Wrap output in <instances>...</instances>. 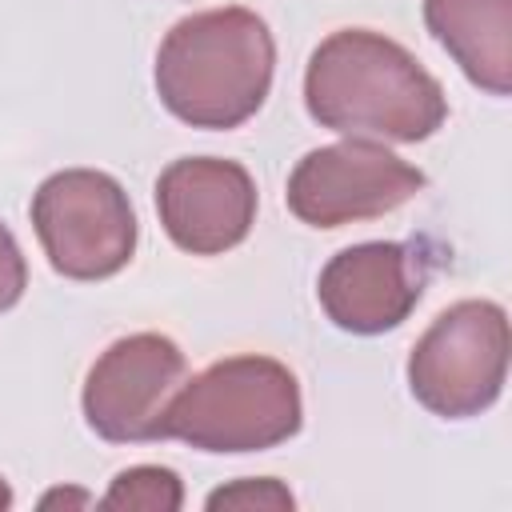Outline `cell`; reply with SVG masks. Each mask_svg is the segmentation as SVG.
<instances>
[{"label": "cell", "mask_w": 512, "mask_h": 512, "mask_svg": "<svg viewBox=\"0 0 512 512\" xmlns=\"http://www.w3.org/2000/svg\"><path fill=\"white\" fill-rule=\"evenodd\" d=\"M304 104L320 128L380 144L428 140L448 116L440 80L404 44L372 28H340L316 44Z\"/></svg>", "instance_id": "6da1fadb"}, {"label": "cell", "mask_w": 512, "mask_h": 512, "mask_svg": "<svg viewBox=\"0 0 512 512\" xmlns=\"http://www.w3.org/2000/svg\"><path fill=\"white\" fill-rule=\"evenodd\" d=\"M276 40L252 8H208L176 20L156 48V96L192 128H236L272 88Z\"/></svg>", "instance_id": "7a4b0ae2"}, {"label": "cell", "mask_w": 512, "mask_h": 512, "mask_svg": "<svg viewBox=\"0 0 512 512\" xmlns=\"http://www.w3.org/2000/svg\"><path fill=\"white\" fill-rule=\"evenodd\" d=\"M304 404L288 364L272 356H228L180 384L164 416V440L200 452H268L300 432Z\"/></svg>", "instance_id": "3957f363"}, {"label": "cell", "mask_w": 512, "mask_h": 512, "mask_svg": "<svg viewBox=\"0 0 512 512\" xmlns=\"http://www.w3.org/2000/svg\"><path fill=\"white\" fill-rule=\"evenodd\" d=\"M508 376V312L496 300H460L444 308L408 356L412 396L444 420H468L492 408Z\"/></svg>", "instance_id": "277c9868"}, {"label": "cell", "mask_w": 512, "mask_h": 512, "mask_svg": "<svg viewBox=\"0 0 512 512\" xmlns=\"http://www.w3.org/2000/svg\"><path fill=\"white\" fill-rule=\"evenodd\" d=\"M32 228L48 264L68 280L116 276L136 252V212L116 176L96 168L52 172L32 196Z\"/></svg>", "instance_id": "5b68a950"}, {"label": "cell", "mask_w": 512, "mask_h": 512, "mask_svg": "<svg viewBox=\"0 0 512 512\" xmlns=\"http://www.w3.org/2000/svg\"><path fill=\"white\" fill-rule=\"evenodd\" d=\"M424 188V172L380 140L348 136L312 148L288 176V208L312 228H340L396 212Z\"/></svg>", "instance_id": "8992f818"}, {"label": "cell", "mask_w": 512, "mask_h": 512, "mask_svg": "<svg viewBox=\"0 0 512 512\" xmlns=\"http://www.w3.org/2000/svg\"><path fill=\"white\" fill-rule=\"evenodd\" d=\"M188 360L176 340L160 332H132L112 340L84 380V420L108 444L164 440V416Z\"/></svg>", "instance_id": "52a82bcc"}, {"label": "cell", "mask_w": 512, "mask_h": 512, "mask_svg": "<svg viewBox=\"0 0 512 512\" xmlns=\"http://www.w3.org/2000/svg\"><path fill=\"white\" fill-rule=\"evenodd\" d=\"M156 212L176 248L220 256L252 232L256 184L236 160L180 156L156 180Z\"/></svg>", "instance_id": "ba28073f"}, {"label": "cell", "mask_w": 512, "mask_h": 512, "mask_svg": "<svg viewBox=\"0 0 512 512\" xmlns=\"http://www.w3.org/2000/svg\"><path fill=\"white\" fill-rule=\"evenodd\" d=\"M428 280V264L412 244L368 240L336 252L320 280L316 296L324 316L356 336H376L408 320L420 304Z\"/></svg>", "instance_id": "9c48e42d"}, {"label": "cell", "mask_w": 512, "mask_h": 512, "mask_svg": "<svg viewBox=\"0 0 512 512\" xmlns=\"http://www.w3.org/2000/svg\"><path fill=\"white\" fill-rule=\"evenodd\" d=\"M424 24L476 88L512 92V0H424Z\"/></svg>", "instance_id": "30bf717a"}, {"label": "cell", "mask_w": 512, "mask_h": 512, "mask_svg": "<svg viewBox=\"0 0 512 512\" xmlns=\"http://www.w3.org/2000/svg\"><path fill=\"white\" fill-rule=\"evenodd\" d=\"M180 504H184V484L172 468L160 464H136L116 472V480L100 496V508H120V512H176Z\"/></svg>", "instance_id": "8fae6325"}, {"label": "cell", "mask_w": 512, "mask_h": 512, "mask_svg": "<svg viewBox=\"0 0 512 512\" xmlns=\"http://www.w3.org/2000/svg\"><path fill=\"white\" fill-rule=\"evenodd\" d=\"M212 512L216 508H240V512H288V508H296V496L280 484V480H272V476H248V480H232V484H224V488H216L208 500H204Z\"/></svg>", "instance_id": "7c38bea8"}, {"label": "cell", "mask_w": 512, "mask_h": 512, "mask_svg": "<svg viewBox=\"0 0 512 512\" xmlns=\"http://www.w3.org/2000/svg\"><path fill=\"white\" fill-rule=\"evenodd\" d=\"M28 288V264L24 252L16 244V236L8 232V224H0V312H8Z\"/></svg>", "instance_id": "4fadbf2b"}, {"label": "cell", "mask_w": 512, "mask_h": 512, "mask_svg": "<svg viewBox=\"0 0 512 512\" xmlns=\"http://www.w3.org/2000/svg\"><path fill=\"white\" fill-rule=\"evenodd\" d=\"M40 504H44V508H52V504H88V492H64V488H56V492H48Z\"/></svg>", "instance_id": "5bb4252c"}, {"label": "cell", "mask_w": 512, "mask_h": 512, "mask_svg": "<svg viewBox=\"0 0 512 512\" xmlns=\"http://www.w3.org/2000/svg\"><path fill=\"white\" fill-rule=\"evenodd\" d=\"M0 508H12V488H8L4 476H0Z\"/></svg>", "instance_id": "9a60e30c"}]
</instances>
